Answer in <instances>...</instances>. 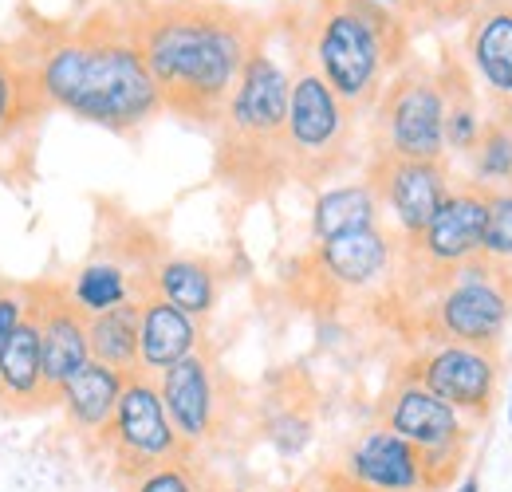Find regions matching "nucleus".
I'll return each instance as SVG.
<instances>
[{
    "mask_svg": "<svg viewBox=\"0 0 512 492\" xmlns=\"http://www.w3.org/2000/svg\"><path fill=\"white\" fill-rule=\"evenodd\" d=\"M221 4H225V0H221Z\"/></svg>",
    "mask_w": 512,
    "mask_h": 492,
    "instance_id": "4c0bfd02",
    "label": "nucleus"
},
{
    "mask_svg": "<svg viewBox=\"0 0 512 492\" xmlns=\"http://www.w3.org/2000/svg\"><path fill=\"white\" fill-rule=\"evenodd\" d=\"M406 378L426 386L449 402L457 414H465L473 426H485L497 406V382H501V351L489 347H465V343H426L406 367Z\"/></svg>",
    "mask_w": 512,
    "mask_h": 492,
    "instance_id": "ddd939ff",
    "label": "nucleus"
},
{
    "mask_svg": "<svg viewBox=\"0 0 512 492\" xmlns=\"http://www.w3.org/2000/svg\"><path fill=\"white\" fill-rule=\"evenodd\" d=\"M288 91H292V71L268 52V36H264L213 126V174L241 201H260L288 182V162H284Z\"/></svg>",
    "mask_w": 512,
    "mask_h": 492,
    "instance_id": "20e7f679",
    "label": "nucleus"
},
{
    "mask_svg": "<svg viewBox=\"0 0 512 492\" xmlns=\"http://www.w3.org/2000/svg\"><path fill=\"white\" fill-rule=\"evenodd\" d=\"M16 52L48 111H64L119 138H134L166 115L123 0L99 4L79 20H44L24 32Z\"/></svg>",
    "mask_w": 512,
    "mask_h": 492,
    "instance_id": "f257e3e1",
    "label": "nucleus"
},
{
    "mask_svg": "<svg viewBox=\"0 0 512 492\" xmlns=\"http://www.w3.org/2000/svg\"><path fill=\"white\" fill-rule=\"evenodd\" d=\"M485 245V189L473 182H457L434 221L414 237L402 241L398 284H426L442 272L481 256Z\"/></svg>",
    "mask_w": 512,
    "mask_h": 492,
    "instance_id": "f8f14e48",
    "label": "nucleus"
},
{
    "mask_svg": "<svg viewBox=\"0 0 512 492\" xmlns=\"http://www.w3.org/2000/svg\"><path fill=\"white\" fill-rule=\"evenodd\" d=\"M383 225V205L371 182L323 185L312 205V241H331L343 233Z\"/></svg>",
    "mask_w": 512,
    "mask_h": 492,
    "instance_id": "b1692460",
    "label": "nucleus"
},
{
    "mask_svg": "<svg viewBox=\"0 0 512 492\" xmlns=\"http://www.w3.org/2000/svg\"><path fill=\"white\" fill-rule=\"evenodd\" d=\"M355 134H359V115L312 71V63H296L288 91V123H284L288 182L312 189L335 182L343 170L359 162Z\"/></svg>",
    "mask_w": 512,
    "mask_h": 492,
    "instance_id": "423d86ee",
    "label": "nucleus"
},
{
    "mask_svg": "<svg viewBox=\"0 0 512 492\" xmlns=\"http://www.w3.org/2000/svg\"><path fill=\"white\" fill-rule=\"evenodd\" d=\"M505 414H509V426H512V382H509V402H505Z\"/></svg>",
    "mask_w": 512,
    "mask_h": 492,
    "instance_id": "c9c22d12",
    "label": "nucleus"
},
{
    "mask_svg": "<svg viewBox=\"0 0 512 492\" xmlns=\"http://www.w3.org/2000/svg\"><path fill=\"white\" fill-rule=\"evenodd\" d=\"M205 347L201 319L166 304L162 296H146L138 304V370L158 378Z\"/></svg>",
    "mask_w": 512,
    "mask_h": 492,
    "instance_id": "aec40b11",
    "label": "nucleus"
},
{
    "mask_svg": "<svg viewBox=\"0 0 512 492\" xmlns=\"http://www.w3.org/2000/svg\"><path fill=\"white\" fill-rule=\"evenodd\" d=\"M446 75V154L469 158L473 146L481 142L485 123H489V107L481 103L473 79L465 75V67L457 60L442 63Z\"/></svg>",
    "mask_w": 512,
    "mask_h": 492,
    "instance_id": "393cba45",
    "label": "nucleus"
},
{
    "mask_svg": "<svg viewBox=\"0 0 512 492\" xmlns=\"http://www.w3.org/2000/svg\"><path fill=\"white\" fill-rule=\"evenodd\" d=\"M367 182L375 185L383 217L402 241H414L434 213L453 193L449 158L442 162H410V158H367Z\"/></svg>",
    "mask_w": 512,
    "mask_h": 492,
    "instance_id": "4468645a",
    "label": "nucleus"
},
{
    "mask_svg": "<svg viewBox=\"0 0 512 492\" xmlns=\"http://www.w3.org/2000/svg\"><path fill=\"white\" fill-rule=\"evenodd\" d=\"M300 28L304 60L355 115L375 111L410 52V20L371 0H312Z\"/></svg>",
    "mask_w": 512,
    "mask_h": 492,
    "instance_id": "7ed1b4c3",
    "label": "nucleus"
},
{
    "mask_svg": "<svg viewBox=\"0 0 512 492\" xmlns=\"http://www.w3.org/2000/svg\"><path fill=\"white\" fill-rule=\"evenodd\" d=\"M323 492H375V489H363V485L347 481L339 469H331V473H327V481H323Z\"/></svg>",
    "mask_w": 512,
    "mask_h": 492,
    "instance_id": "473e14b6",
    "label": "nucleus"
},
{
    "mask_svg": "<svg viewBox=\"0 0 512 492\" xmlns=\"http://www.w3.org/2000/svg\"><path fill=\"white\" fill-rule=\"evenodd\" d=\"M371 158L442 162L446 154V75L406 60L371 111Z\"/></svg>",
    "mask_w": 512,
    "mask_h": 492,
    "instance_id": "0eeeda50",
    "label": "nucleus"
},
{
    "mask_svg": "<svg viewBox=\"0 0 512 492\" xmlns=\"http://www.w3.org/2000/svg\"><path fill=\"white\" fill-rule=\"evenodd\" d=\"M0 410H8V394H4V382H0Z\"/></svg>",
    "mask_w": 512,
    "mask_h": 492,
    "instance_id": "e433bc0d",
    "label": "nucleus"
},
{
    "mask_svg": "<svg viewBox=\"0 0 512 492\" xmlns=\"http://www.w3.org/2000/svg\"><path fill=\"white\" fill-rule=\"evenodd\" d=\"M339 473L363 489L375 492H430L422 453L386 426L363 430L343 453Z\"/></svg>",
    "mask_w": 512,
    "mask_h": 492,
    "instance_id": "a211bd4d",
    "label": "nucleus"
},
{
    "mask_svg": "<svg viewBox=\"0 0 512 492\" xmlns=\"http://www.w3.org/2000/svg\"><path fill=\"white\" fill-rule=\"evenodd\" d=\"M28 319V284L4 288L0 292V347L16 335V327Z\"/></svg>",
    "mask_w": 512,
    "mask_h": 492,
    "instance_id": "2f4dec72",
    "label": "nucleus"
},
{
    "mask_svg": "<svg viewBox=\"0 0 512 492\" xmlns=\"http://www.w3.org/2000/svg\"><path fill=\"white\" fill-rule=\"evenodd\" d=\"M162 256L166 248L154 241V233L142 221L127 217L71 272L67 296L87 319L123 308V304H142L150 296V276Z\"/></svg>",
    "mask_w": 512,
    "mask_h": 492,
    "instance_id": "9d476101",
    "label": "nucleus"
},
{
    "mask_svg": "<svg viewBox=\"0 0 512 492\" xmlns=\"http://www.w3.org/2000/svg\"><path fill=\"white\" fill-rule=\"evenodd\" d=\"M150 296H162L166 304L182 308L193 319H205V315H213L217 300H221V268L209 256L166 252L154 264Z\"/></svg>",
    "mask_w": 512,
    "mask_h": 492,
    "instance_id": "4be33fe9",
    "label": "nucleus"
},
{
    "mask_svg": "<svg viewBox=\"0 0 512 492\" xmlns=\"http://www.w3.org/2000/svg\"><path fill=\"white\" fill-rule=\"evenodd\" d=\"M312 414H304V410H296V406H284V410H276L268 422H264V437H268V445L276 449V453H284V457H296V453H304L308 445H312Z\"/></svg>",
    "mask_w": 512,
    "mask_h": 492,
    "instance_id": "c756f323",
    "label": "nucleus"
},
{
    "mask_svg": "<svg viewBox=\"0 0 512 492\" xmlns=\"http://www.w3.org/2000/svg\"><path fill=\"white\" fill-rule=\"evenodd\" d=\"M469 162V182L485 193L493 189H512V119H489L481 142L473 146Z\"/></svg>",
    "mask_w": 512,
    "mask_h": 492,
    "instance_id": "bb28decb",
    "label": "nucleus"
},
{
    "mask_svg": "<svg viewBox=\"0 0 512 492\" xmlns=\"http://www.w3.org/2000/svg\"><path fill=\"white\" fill-rule=\"evenodd\" d=\"M170 115L213 130L268 28L221 0H123Z\"/></svg>",
    "mask_w": 512,
    "mask_h": 492,
    "instance_id": "f03ea898",
    "label": "nucleus"
},
{
    "mask_svg": "<svg viewBox=\"0 0 512 492\" xmlns=\"http://www.w3.org/2000/svg\"><path fill=\"white\" fill-rule=\"evenodd\" d=\"M48 115V103L36 91L32 71L24 67L16 44L0 48V174L16 178V158H32L36 130Z\"/></svg>",
    "mask_w": 512,
    "mask_h": 492,
    "instance_id": "6ab92c4d",
    "label": "nucleus"
},
{
    "mask_svg": "<svg viewBox=\"0 0 512 492\" xmlns=\"http://www.w3.org/2000/svg\"><path fill=\"white\" fill-rule=\"evenodd\" d=\"M28 311L40 327V363H44V386L56 402L60 386L75 378L91 363V339H87V315L67 296V284L40 280L28 284Z\"/></svg>",
    "mask_w": 512,
    "mask_h": 492,
    "instance_id": "f3484780",
    "label": "nucleus"
},
{
    "mask_svg": "<svg viewBox=\"0 0 512 492\" xmlns=\"http://www.w3.org/2000/svg\"><path fill=\"white\" fill-rule=\"evenodd\" d=\"M371 4H379V8H386V12H394V16H402V20L414 24V0H371Z\"/></svg>",
    "mask_w": 512,
    "mask_h": 492,
    "instance_id": "72a5a7b5",
    "label": "nucleus"
},
{
    "mask_svg": "<svg viewBox=\"0 0 512 492\" xmlns=\"http://www.w3.org/2000/svg\"><path fill=\"white\" fill-rule=\"evenodd\" d=\"M379 426L406 437L422 453L430 492H446L461 477L465 453H469L473 433H477V426L465 414H457L449 402H442L438 394H430L426 386H418L406 374H398L394 386L383 394Z\"/></svg>",
    "mask_w": 512,
    "mask_h": 492,
    "instance_id": "1a4fd4ad",
    "label": "nucleus"
},
{
    "mask_svg": "<svg viewBox=\"0 0 512 492\" xmlns=\"http://www.w3.org/2000/svg\"><path fill=\"white\" fill-rule=\"evenodd\" d=\"M481 256L512 264V189L485 193V245Z\"/></svg>",
    "mask_w": 512,
    "mask_h": 492,
    "instance_id": "c85d7f7f",
    "label": "nucleus"
},
{
    "mask_svg": "<svg viewBox=\"0 0 512 492\" xmlns=\"http://www.w3.org/2000/svg\"><path fill=\"white\" fill-rule=\"evenodd\" d=\"M91 359L103 367H115L123 374L138 370V304H123L115 311L87 319Z\"/></svg>",
    "mask_w": 512,
    "mask_h": 492,
    "instance_id": "a878e982",
    "label": "nucleus"
},
{
    "mask_svg": "<svg viewBox=\"0 0 512 492\" xmlns=\"http://www.w3.org/2000/svg\"><path fill=\"white\" fill-rule=\"evenodd\" d=\"M130 374L115 367H103V363H87L75 378H67L56 394V406L64 410L67 426L87 437V441H99L103 430L111 426L115 410H119V398H123V386H127Z\"/></svg>",
    "mask_w": 512,
    "mask_h": 492,
    "instance_id": "412c9836",
    "label": "nucleus"
},
{
    "mask_svg": "<svg viewBox=\"0 0 512 492\" xmlns=\"http://www.w3.org/2000/svg\"><path fill=\"white\" fill-rule=\"evenodd\" d=\"M123 492H209V481L201 477V469L193 465V457L146 469L142 477H134L123 485Z\"/></svg>",
    "mask_w": 512,
    "mask_h": 492,
    "instance_id": "cd10ccee",
    "label": "nucleus"
},
{
    "mask_svg": "<svg viewBox=\"0 0 512 492\" xmlns=\"http://www.w3.org/2000/svg\"><path fill=\"white\" fill-rule=\"evenodd\" d=\"M394 296L426 343L501 351L512 323V264L473 256L426 284H394Z\"/></svg>",
    "mask_w": 512,
    "mask_h": 492,
    "instance_id": "39448f33",
    "label": "nucleus"
},
{
    "mask_svg": "<svg viewBox=\"0 0 512 492\" xmlns=\"http://www.w3.org/2000/svg\"><path fill=\"white\" fill-rule=\"evenodd\" d=\"M158 394L166 402V414H170L178 437L190 445L193 453L221 433V418H225V406H229L225 402V374L205 347L190 359H182L178 367L162 370L158 374Z\"/></svg>",
    "mask_w": 512,
    "mask_h": 492,
    "instance_id": "2eb2a0df",
    "label": "nucleus"
},
{
    "mask_svg": "<svg viewBox=\"0 0 512 492\" xmlns=\"http://www.w3.org/2000/svg\"><path fill=\"white\" fill-rule=\"evenodd\" d=\"M0 382L12 410H52V394L44 386V363H40V327L28 311V319L16 327V335L0 347Z\"/></svg>",
    "mask_w": 512,
    "mask_h": 492,
    "instance_id": "5701e85b",
    "label": "nucleus"
},
{
    "mask_svg": "<svg viewBox=\"0 0 512 492\" xmlns=\"http://www.w3.org/2000/svg\"><path fill=\"white\" fill-rule=\"evenodd\" d=\"M453 492H481V473H461L453 481Z\"/></svg>",
    "mask_w": 512,
    "mask_h": 492,
    "instance_id": "f704fd0d",
    "label": "nucleus"
},
{
    "mask_svg": "<svg viewBox=\"0 0 512 492\" xmlns=\"http://www.w3.org/2000/svg\"><path fill=\"white\" fill-rule=\"evenodd\" d=\"M481 0H414V24H465Z\"/></svg>",
    "mask_w": 512,
    "mask_h": 492,
    "instance_id": "7c9ffc66",
    "label": "nucleus"
},
{
    "mask_svg": "<svg viewBox=\"0 0 512 492\" xmlns=\"http://www.w3.org/2000/svg\"><path fill=\"white\" fill-rule=\"evenodd\" d=\"M465 75L489 119H512V0H481L465 20Z\"/></svg>",
    "mask_w": 512,
    "mask_h": 492,
    "instance_id": "dca6fc26",
    "label": "nucleus"
},
{
    "mask_svg": "<svg viewBox=\"0 0 512 492\" xmlns=\"http://www.w3.org/2000/svg\"><path fill=\"white\" fill-rule=\"evenodd\" d=\"M402 268V237L386 225L343 233L331 241H316L300 260V280L308 300L316 304H343L359 296L394 292Z\"/></svg>",
    "mask_w": 512,
    "mask_h": 492,
    "instance_id": "6e6552de",
    "label": "nucleus"
},
{
    "mask_svg": "<svg viewBox=\"0 0 512 492\" xmlns=\"http://www.w3.org/2000/svg\"><path fill=\"white\" fill-rule=\"evenodd\" d=\"M99 445L107 449V457L115 465V477L123 485L142 477L146 469L193 457V449L178 437L170 414H166V402L158 394V378H150L142 370H134L127 378L119 410H115L111 426L103 430Z\"/></svg>",
    "mask_w": 512,
    "mask_h": 492,
    "instance_id": "9b49d317",
    "label": "nucleus"
}]
</instances>
